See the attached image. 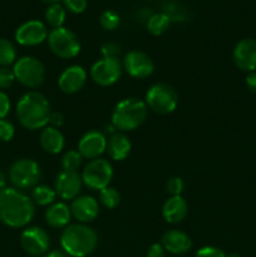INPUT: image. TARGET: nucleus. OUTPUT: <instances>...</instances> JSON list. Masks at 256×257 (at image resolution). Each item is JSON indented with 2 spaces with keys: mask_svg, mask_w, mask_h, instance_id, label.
<instances>
[{
  "mask_svg": "<svg viewBox=\"0 0 256 257\" xmlns=\"http://www.w3.org/2000/svg\"><path fill=\"white\" fill-rule=\"evenodd\" d=\"M35 215L32 198L18 188L0 190V221L13 228L25 227Z\"/></svg>",
  "mask_w": 256,
  "mask_h": 257,
  "instance_id": "1",
  "label": "nucleus"
},
{
  "mask_svg": "<svg viewBox=\"0 0 256 257\" xmlns=\"http://www.w3.org/2000/svg\"><path fill=\"white\" fill-rule=\"evenodd\" d=\"M50 104L39 92H28L18 100L17 117L20 124L30 131L45 128L49 123Z\"/></svg>",
  "mask_w": 256,
  "mask_h": 257,
  "instance_id": "2",
  "label": "nucleus"
},
{
  "mask_svg": "<svg viewBox=\"0 0 256 257\" xmlns=\"http://www.w3.org/2000/svg\"><path fill=\"white\" fill-rule=\"evenodd\" d=\"M98 245L97 232L84 223L68 225L60 235V246L70 257H85Z\"/></svg>",
  "mask_w": 256,
  "mask_h": 257,
  "instance_id": "3",
  "label": "nucleus"
},
{
  "mask_svg": "<svg viewBox=\"0 0 256 257\" xmlns=\"http://www.w3.org/2000/svg\"><path fill=\"white\" fill-rule=\"evenodd\" d=\"M148 107L138 98H124L115 104L112 124L120 132H130L140 127L147 118Z\"/></svg>",
  "mask_w": 256,
  "mask_h": 257,
  "instance_id": "4",
  "label": "nucleus"
},
{
  "mask_svg": "<svg viewBox=\"0 0 256 257\" xmlns=\"http://www.w3.org/2000/svg\"><path fill=\"white\" fill-rule=\"evenodd\" d=\"M48 45L50 50L62 59H72L80 52V42L74 32L68 28H57L48 34Z\"/></svg>",
  "mask_w": 256,
  "mask_h": 257,
  "instance_id": "5",
  "label": "nucleus"
},
{
  "mask_svg": "<svg viewBox=\"0 0 256 257\" xmlns=\"http://www.w3.org/2000/svg\"><path fill=\"white\" fill-rule=\"evenodd\" d=\"M178 95L167 83H156L146 93V104L158 114H168L176 109Z\"/></svg>",
  "mask_w": 256,
  "mask_h": 257,
  "instance_id": "6",
  "label": "nucleus"
},
{
  "mask_svg": "<svg viewBox=\"0 0 256 257\" xmlns=\"http://www.w3.org/2000/svg\"><path fill=\"white\" fill-rule=\"evenodd\" d=\"M15 79L27 88H38L44 83L45 67L34 57H23L14 63Z\"/></svg>",
  "mask_w": 256,
  "mask_h": 257,
  "instance_id": "7",
  "label": "nucleus"
},
{
  "mask_svg": "<svg viewBox=\"0 0 256 257\" xmlns=\"http://www.w3.org/2000/svg\"><path fill=\"white\" fill-rule=\"evenodd\" d=\"M82 181L88 188L93 191H102L108 187L113 178V167L107 160L95 158L84 166Z\"/></svg>",
  "mask_w": 256,
  "mask_h": 257,
  "instance_id": "8",
  "label": "nucleus"
},
{
  "mask_svg": "<svg viewBox=\"0 0 256 257\" xmlns=\"http://www.w3.org/2000/svg\"><path fill=\"white\" fill-rule=\"evenodd\" d=\"M9 178L19 190L35 187L40 180V167L34 160L22 158L13 163L9 171Z\"/></svg>",
  "mask_w": 256,
  "mask_h": 257,
  "instance_id": "9",
  "label": "nucleus"
},
{
  "mask_svg": "<svg viewBox=\"0 0 256 257\" xmlns=\"http://www.w3.org/2000/svg\"><path fill=\"white\" fill-rule=\"evenodd\" d=\"M123 65L118 58H103L90 68V78L100 87H109L118 82L122 75Z\"/></svg>",
  "mask_w": 256,
  "mask_h": 257,
  "instance_id": "10",
  "label": "nucleus"
},
{
  "mask_svg": "<svg viewBox=\"0 0 256 257\" xmlns=\"http://www.w3.org/2000/svg\"><path fill=\"white\" fill-rule=\"evenodd\" d=\"M23 250L32 256H42L50 247V237L47 231L38 226H32L23 231L20 236Z\"/></svg>",
  "mask_w": 256,
  "mask_h": 257,
  "instance_id": "11",
  "label": "nucleus"
},
{
  "mask_svg": "<svg viewBox=\"0 0 256 257\" xmlns=\"http://www.w3.org/2000/svg\"><path fill=\"white\" fill-rule=\"evenodd\" d=\"M123 69L132 78L145 79L155 72V64L148 54L142 50H131L123 59Z\"/></svg>",
  "mask_w": 256,
  "mask_h": 257,
  "instance_id": "12",
  "label": "nucleus"
},
{
  "mask_svg": "<svg viewBox=\"0 0 256 257\" xmlns=\"http://www.w3.org/2000/svg\"><path fill=\"white\" fill-rule=\"evenodd\" d=\"M83 181L79 173L74 171L62 170L54 182V190L62 200L73 201L82 191Z\"/></svg>",
  "mask_w": 256,
  "mask_h": 257,
  "instance_id": "13",
  "label": "nucleus"
},
{
  "mask_svg": "<svg viewBox=\"0 0 256 257\" xmlns=\"http://www.w3.org/2000/svg\"><path fill=\"white\" fill-rule=\"evenodd\" d=\"M48 38V30L40 20H29L20 25L15 32V39L24 47H35Z\"/></svg>",
  "mask_w": 256,
  "mask_h": 257,
  "instance_id": "14",
  "label": "nucleus"
},
{
  "mask_svg": "<svg viewBox=\"0 0 256 257\" xmlns=\"http://www.w3.org/2000/svg\"><path fill=\"white\" fill-rule=\"evenodd\" d=\"M107 150V138L99 131H89L84 133L78 143V152L83 158L95 160Z\"/></svg>",
  "mask_w": 256,
  "mask_h": 257,
  "instance_id": "15",
  "label": "nucleus"
},
{
  "mask_svg": "<svg viewBox=\"0 0 256 257\" xmlns=\"http://www.w3.org/2000/svg\"><path fill=\"white\" fill-rule=\"evenodd\" d=\"M233 62L236 67L245 72L256 70V39L246 38L240 40L233 49Z\"/></svg>",
  "mask_w": 256,
  "mask_h": 257,
  "instance_id": "16",
  "label": "nucleus"
},
{
  "mask_svg": "<svg viewBox=\"0 0 256 257\" xmlns=\"http://www.w3.org/2000/svg\"><path fill=\"white\" fill-rule=\"evenodd\" d=\"M87 82V72L80 65H70L60 73L58 85L65 94H74L84 87Z\"/></svg>",
  "mask_w": 256,
  "mask_h": 257,
  "instance_id": "17",
  "label": "nucleus"
},
{
  "mask_svg": "<svg viewBox=\"0 0 256 257\" xmlns=\"http://www.w3.org/2000/svg\"><path fill=\"white\" fill-rule=\"evenodd\" d=\"M70 212L73 217L80 223L92 222L99 213V205H98V201L92 196H78L72 201Z\"/></svg>",
  "mask_w": 256,
  "mask_h": 257,
  "instance_id": "18",
  "label": "nucleus"
},
{
  "mask_svg": "<svg viewBox=\"0 0 256 257\" xmlns=\"http://www.w3.org/2000/svg\"><path fill=\"white\" fill-rule=\"evenodd\" d=\"M161 245L166 251L173 255H182L192 247V241L190 236L180 230H170L163 233L161 238Z\"/></svg>",
  "mask_w": 256,
  "mask_h": 257,
  "instance_id": "19",
  "label": "nucleus"
},
{
  "mask_svg": "<svg viewBox=\"0 0 256 257\" xmlns=\"http://www.w3.org/2000/svg\"><path fill=\"white\" fill-rule=\"evenodd\" d=\"M187 202L181 196H171L162 207L163 218L168 223H178L187 215Z\"/></svg>",
  "mask_w": 256,
  "mask_h": 257,
  "instance_id": "20",
  "label": "nucleus"
},
{
  "mask_svg": "<svg viewBox=\"0 0 256 257\" xmlns=\"http://www.w3.org/2000/svg\"><path fill=\"white\" fill-rule=\"evenodd\" d=\"M72 218L70 207L64 202L53 203L45 211V222L52 228H64Z\"/></svg>",
  "mask_w": 256,
  "mask_h": 257,
  "instance_id": "21",
  "label": "nucleus"
},
{
  "mask_svg": "<svg viewBox=\"0 0 256 257\" xmlns=\"http://www.w3.org/2000/svg\"><path fill=\"white\" fill-rule=\"evenodd\" d=\"M132 150L131 141L124 133H113L107 140V152L112 160L123 161L128 157Z\"/></svg>",
  "mask_w": 256,
  "mask_h": 257,
  "instance_id": "22",
  "label": "nucleus"
},
{
  "mask_svg": "<svg viewBox=\"0 0 256 257\" xmlns=\"http://www.w3.org/2000/svg\"><path fill=\"white\" fill-rule=\"evenodd\" d=\"M64 145V136L58 128L45 127L40 133V146L47 153L58 155L63 151Z\"/></svg>",
  "mask_w": 256,
  "mask_h": 257,
  "instance_id": "23",
  "label": "nucleus"
},
{
  "mask_svg": "<svg viewBox=\"0 0 256 257\" xmlns=\"http://www.w3.org/2000/svg\"><path fill=\"white\" fill-rule=\"evenodd\" d=\"M57 192L54 188L45 185H38L32 191V200L38 206H50L54 203Z\"/></svg>",
  "mask_w": 256,
  "mask_h": 257,
  "instance_id": "24",
  "label": "nucleus"
},
{
  "mask_svg": "<svg viewBox=\"0 0 256 257\" xmlns=\"http://www.w3.org/2000/svg\"><path fill=\"white\" fill-rule=\"evenodd\" d=\"M45 20L53 29L62 28L65 22V9L60 4L49 5L45 10Z\"/></svg>",
  "mask_w": 256,
  "mask_h": 257,
  "instance_id": "25",
  "label": "nucleus"
},
{
  "mask_svg": "<svg viewBox=\"0 0 256 257\" xmlns=\"http://www.w3.org/2000/svg\"><path fill=\"white\" fill-rule=\"evenodd\" d=\"M170 23V18L166 14H163V13H161V14H153L151 15L150 19H148L147 29L151 34L161 35L168 29Z\"/></svg>",
  "mask_w": 256,
  "mask_h": 257,
  "instance_id": "26",
  "label": "nucleus"
},
{
  "mask_svg": "<svg viewBox=\"0 0 256 257\" xmlns=\"http://www.w3.org/2000/svg\"><path fill=\"white\" fill-rule=\"evenodd\" d=\"M15 59H17V50L14 44L10 40L0 38V65L8 67L15 63Z\"/></svg>",
  "mask_w": 256,
  "mask_h": 257,
  "instance_id": "27",
  "label": "nucleus"
},
{
  "mask_svg": "<svg viewBox=\"0 0 256 257\" xmlns=\"http://www.w3.org/2000/svg\"><path fill=\"white\" fill-rule=\"evenodd\" d=\"M99 202L104 206L105 208H113L117 207L120 202V195L115 188L113 187H105L104 190L99 191Z\"/></svg>",
  "mask_w": 256,
  "mask_h": 257,
  "instance_id": "28",
  "label": "nucleus"
},
{
  "mask_svg": "<svg viewBox=\"0 0 256 257\" xmlns=\"http://www.w3.org/2000/svg\"><path fill=\"white\" fill-rule=\"evenodd\" d=\"M83 157L78 151H68L62 158V167L64 171H74L77 172L78 168L82 166Z\"/></svg>",
  "mask_w": 256,
  "mask_h": 257,
  "instance_id": "29",
  "label": "nucleus"
},
{
  "mask_svg": "<svg viewBox=\"0 0 256 257\" xmlns=\"http://www.w3.org/2000/svg\"><path fill=\"white\" fill-rule=\"evenodd\" d=\"M120 23L119 15L113 10H105L102 13L99 18V24L100 27L104 30H114L117 29L118 25Z\"/></svg>",
  "mask_w": 256,
  "mask_h": 257,
  "instance_id": "30",
  "label": "nucleus"
},
{
  "mask_svg": "<svg viewBox=\"0 0 256 257\" xmlns=\"http://www.w3.org/2000/svg\"><path fill=\"white\" fill-rule=\"evenodd\" d=\"M15 128L12 122L4 119H0V141L3 142H9L14 137Z\"/></svg>",
  "mask_w": 256,
  "mask_h": 257,
  "instance_id": "31",
  "label": "nucleus"
},
{
  "mask_svg": "<svg viewBox=\"0 0 256 257\" xmlns=\"http://www.w3.org/2000/svg\"><path fill=\"white\" fill-rule=\"evenodd\" d=\"M15 74L13 69L8 67H0V89L9 88L14 83Z\"/></svg>",
  "mask_w": 256,
  "mask_h": 257,
  "instance_id": "32",
  "label": "nucleus"
},
{
  "mask_svg": "<svg viewBox=\"0 0 256 257\" xmlns=\"http://www.w3.org/2000/svg\"><path fill=\"white\" fill-rule=\"evenodd\" d=\"M183 187H185V185H183V181L180 177H172L168 180L167 192L171 196H181Z\"/></svg>",
  "mask_w": 256,
  "mask_h": 257,
  "instance_id": "33",
  "label": "nucleus"
},
{
  "mask_svg": "<svg viewBox=\"0 0 256 257\" xmlns=\"http://www.w3.org/2000/svg\"><path fill=\"white\" fill-rule=\"evenodd\" d=\"M100 52H102L103 58H118L120 53V47L117 43L107 42L102 45Z\"/></svg>",
  "mask_w": 256,
  "mask_h": 257,
  "instance_id": "34",
  "label": "nucleus"
},
{
  "mask_svg": "<svg viewBox=\"0 0 256 257\" xmlns=\"http://www.w3.org/2000/svg\"><path fill=\"white\" fill-rule=\"evenodd\" d=\"M225 252L222 250L217 247H213V246H205V247H201L200 250L196 252L195 257H226Z\"/></svg>",
  "mask_w": 256,
  "mask_h": 257,
  "instance_id": "35",
  "label": "nucleus"
},
{
  "mask_svg": "<svg viewBox=\"0 0 256 257\" xmlns=\"http://www.w3.org/2000/svg\"><path fill=\"white\" fill-rule=\"evenodd\" d=\"M64 5L69 12L80 14L87 8V0H64Z\"/></svg>",
  "mask_w": 256,
  "mask_h": 257,
  "instance_id": "36",
  "label": "nucleus"
},
{
  "mask_svg": "<svg viewBox=\"0 0 256 257\" xmlns=\"http://www.w3.org/2000/svg\"><path fill=\"white\" fill-rule=\"evenodd\" d=\"M10 110V99L4 92L0 90V119H4Z\"/></svg>",
  "mask_w": 256,
  "mask_h": 257,
  "instance_id": "37",
  "label": "nucleus"
},
{
  "mask_svg": "<svg viewBox=\"0 0 256 257\" xmlns=\"http://www.w3.org/2000/svg\"><path fill=\"white\" fill-rule=\"evenodd\" d=\"M165 248L161 243H153L151 247L148 248L147 257H165Z\"/></svg>",
  "mask_w": 256,
  "mask_h": 257,
  "instance_id": "38",
  "label": "nucleus"
},
{
  "mask_svg": "<svg viewBox=\"0 0 256 257\" xmlns=\"http://www.w3.org/2000/svg\"><path fill=\"white\" fill-rule=\"evenodd\" d=\"M63 122H64V117L62 115V113H59V112L50 113V117H49L50 127L59 128L60 125L63 124Z\"/></svg>",
  "mask_w": 256,
  "mask_h": 257,
  "instance_id": "39",
  "label": "nucleus"
},
{
  "mask_svg": "<svg viewBox=\"0 0 256 257\" xmlns=\"http://www.w3.org/2000/svg\"><path fill=\"white\" fill-rule=\"evenodd\" d=\"M246 85L251 92L256 94V70L248 73L247 77H246Z\"/></svg>",
  "mask_w": 256,
  "mask_h": 257,
  "instance_id": "40",
  "label": "nucleus"
},
{
  "mask_svg": "<svg viewBox=\"0 0 256 257\" xmlns=\"http://www.w3.org/2000/svg\"><path fill=\"white\" fill-rule=\"evenodd\" d=\"M44 257H70L68 256L64 251H59V250H54L48 252V255H45Z\"/></svg>",
  "mask_w": 256,
  "mask_h": 257,
  "instance_id": "41",
  "label": "nucleus"
},
{
  "mask_svg": "<svg viewBox=\"0 0 256 257\" xmlns=\"http://www.w3.org/2000/svg\"><path fill=\"white\" fill-rule=\"evenodd\" d=\"M7 178H5V175H4V172H2V171H0V190H3V188H5L4 186H5V182H7Z\"/></svg>",
  "mask_w": 256,
  "mask_h": 257,
  "instance_id": "42",
  "label": "nucleus"
},
{
  "mask_svg": "<svg viewBox=\"0 0 256 257\" xmlns=\"http://www.w3.org/2000/svg\"><path fill=\"white\" fill-rule=\"evenodd\" d=\"M42 2L44 3H48V4H58V2H60V0H42Z\"/></svg>",
  "mask_w": 256,
  "mask_h": 257,
  "instance_id": "43",
  "label": "nucleus"
},
{
  "mask_svg": "<svg viewBox=\"0 0 256 257\" xmlns=\"http://www.w3.org/2000/svg\"><path fill=\"white\" fill-rule=\"evenodd\" d=\"M226 257H241L240 255H238V253H236V252H232V253H228L227 256Z\"/></svg>",
  "mask_w": 256,
  "mask_h": 257,
  "instance_id": "44",
  "label": "nucleus"
}]
</instances>
